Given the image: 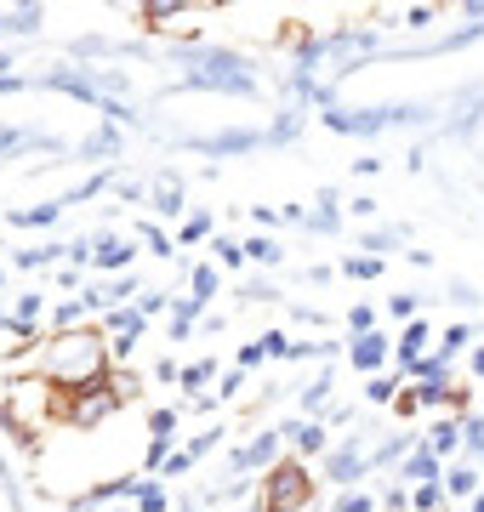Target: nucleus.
Segmentation results:
<instances>
[{"label":"nucleus","instance_id":"nucleus-41","mask_svg":"<svg viewBox=\"0 0 484 512\" xmlns=\"http://www.w3.org/2000/svg\"><path fill=\"white\" fill-rule=\"evenodd\" d=\"M251 217H257L262 228H274V222H285V211H274V205H251Z\"/></svg>","mask_w":484,"mask_h":512},{"label":"nucleus","instance_id":"nucleus-19","mask_svg":"<svg viewBox=\"0 0 484 512\" xmlns=\"http://www.w3.org/2000/svg\"><path fill=\"white\" fill-rule=\"evenodd\" d=\"M57 211H63V205H35V211H12V228H46V222H57Z\"/></svg>","mask_w":484,"mask_h":512},{"label":"nucleus","instance_id":"nucleus-18","mask_svg":"<svg viewBox=\"0 0 484 512\" xmlns=\"http://www.w3.org/2000/svg\"><path fill=\"white\" fill-rule=\"evenodd\" d=\"M445 495H479V473H473V467H450V473H445Z\"/></svg>","mask_w":484,"mask_h":512},{"label":"nucleus","instance_id":"nucleus-25","mask_svg":"<svg viewBox=\"0 0 484 512\" xmlns=\"http://www.w3.org/2000/svg\"><path fill=\"white\" fill-rule=\"evenodd\" d=\"M467 342H473V325H450V330H445V342H439V353H445V359H456Z\"/></svg>","mask_w":484,"mask_h":512},{"label":"nucleus","instance_id":"nucleus-31","mask_svg":"<svg viewBox=\"0 0 484 512\" xmlns=\"http://www.w3.org/2000/svg\"><path fill=\"white\" fill-rule=\"evenodd\" d=\"M331 512H376V501H371L365 490H348V495H342V501H336Z\"/></svg>","mask_w":484,"mask_h":512},{"label":"nucleus","instance_id":"nucleus-4","mask_svg":"<svg viewBox=\"0 0 484 512\" xmlns=\"http://www.w3.org/2000/svg\"><path fill=\"white\" fill-rule=\"evenodd\" d=\"M114 404H120V387H86V393L69 404V421H75V427H97Z\"/></svg>","mask_w":484,"mask_h":512},{"label":"nucleus","instance_id":"nucleus-5","mask_svg":"<svg viewBox=\"0 0 484 512\" xmlns=\"http://www.w3.org/2000/svg\"><path fill=\"white\" fill-rule=\"evenodd\" d=\"M280 439H285L280 427H274V433H262V439L245 444V450L228 461V467H234V473H274V450H280Z\"/></svg>","mask_w":484,"mask_h":512},{"label":"nucleus","instance_id":"nucleus-24","mask_svg":"<svg viewBox=\"0 0 484 512\" xmlns=\"http://www.w3.org/2000/svg\"><path fill=\"white\" fill-rule=\"evenodd\" d=\"M245 256H251V262H280L285 251H280V239H262L257 234V239H245Z\"/></svg>","mask_w":484,"mask_h":512},{"label":"nucleus","instance_id":"nucleus-16","mask_svg":"<svg viewBox=\"0 0 484 512\" xmlns=\"http://www.w3.org/2000/svg\"><path fill=\"white\" fill-rule=\"evenodd\" d=\"M211 376H217V359H194V365H183V376H177V382H183V393H200Z\"/></svg>","mask_w":484,"mask_h":512},{"label":"nucleus","instance_id":"nucleus-26","mask_svg":"<svg viewBox=\"0 0 484 512\" xmlns=\"http://www.w3.org/2000/svg\"><path fill=\"white\" fill-rule=\"evenodd\" d=\"M177 239H183V245H200V239H211V217H205V211H194V217L183 222V234H177Z\"/></svg>","mask_w":484,"mask_h":512},{"label":"nucleus","instance_id":"nucleus-28","mask_svg":"<svg viewBox=\"0 0 484 512\" xmlns=\"http://www.w3.org/2000/svg\"><path fill=\"white\" fill-rule=\"evenodd\" d=\"M297 450H302V456H308V450H325V427L302 421V427H297Z\"/></svg>","mask_w":484,"mask_h":512},{"label":"nucleus","instance_id":"nucleus-30","mask_svg":"<svg viewBox=\"0 0 484 512\" xmlns=\"http://www.w3.org/2000/svg\"><path fill=\"white\" fill-rule=\"evenodd\" d=\"M365 393H371V404H388V399H399V376H376V382L365 387Z\"/></svg>","mask_w":484,"mask_h":512},{"label":"nucleus","instance_id":"nucleus-8","mask_svg":"<svg viewBox=\"0 0 484 512\" xmlns=\"http://www.w3.org/2000/svg\"><path fill=\"white\" fill-rule=\"evenodd\" d=\"M325 473H331L336 484H359V478L371 473V456H359V450H336V456L325 461Z\"/></svg>","mask_w":484,"mask_h":512},{"label":"nucleus","instance_id":"nucleus-42","mask_svg":"<svg viewBox=\"0 0 484 512\" xmlns=\"http://www.w3.org/2000/svg\"><path fill=\"white\" fill-rule=\"evenodd\" d=\"M188 467H194V456H188V450H177V456H171V461H166V473H171V478H183V473H188Z\"/></svg>","mask_w":484,"mask_h":512},{"label":"nucleus","instance_id":"nucleus-47","mask_svg":"<svg viewBox=\"0 0 484 512\" xmlns=\"http://www.w3.org/2000/svg\"><path fill=\"white\" fill-rule=\"evenodd\" d=\"M467 512H484V490H479V495H473V507H467Z\"/></svg>","mask_w":484,"mask_h":512},{"label":"nucleus","instance_id":"nucleus-10","mask_svg":"<svg viewBox=\"0 0 484 512\" xmlns=\"http://www.w3.org/2000/svg\"><path fill=\"white\" fill-rule=\"evenodd\" d=\"M251 143H262V131H217V137H200V154H245Z\"/></svg>","mask_w":484,"mask_h":512},{"label":"nucleus","instance_id":"nucleus-21","mask_svg":"<svg viewBox=\"0 0 484 512\" xmlns=\"http://www.w3.org/2000/svg\"><path fill=\"white\" fill-rule=\"evenodd\" d=\"M331 382H336L331 370H319L314 382L302 387V410H319V404H325V393H331Z\"/></svg>","mask_w":484,"mask_h":512},{"label":"nucleus","instance_id":"nucleus-27","mask_svg":"<svg viewBox=\"0 0 484 512\" xmlns=\"http://www.w3.org/2000/svg\"><path fill=\"white\" fill-rule=\"evenodd\" d=\"M342 274H348V279H376V274H382V262H376V256H348V262H342Z\"/></svg>","mask_w":484,"mask_h":512},{"label":"nucleus","instance_id":"nucleus-23","mask_svg":"<svg viewBox=\"0 0 484 512\" xmlns=\"http://www.w3.org/2000/svg\"><path fill=\"white\" fill-rule=\"evenodd\" d=\"M348 330H354V336H376V308H371V302L348 308Z\"/></svg>","mask_w":484,"mask_h":512},{"label":"nucleus","instance_id":"nucleus-32","mask_svg":"<svg viewBox=\"0 0 484 512\" xmlns=\"http://www.w3.org/2000/svg\"><path fill=\"white\" fill-rule=\"evenodd\" d=\"M217 285H223V279H217V268H194V302H205Z\"/></svg>","mask_w":484,"mask_h":512},{"label":"nucleus","instance_id":"nucleus-1","mask_svg":"<svg viewBox=\"0 0 484 512\" xmlns=\"http://www.w3.org/2000/svg\"><path fill=\"white\" fill-rule=\"evenodd\" d=\"M46 376L52 382H80V387H97V376H103V342H97L92 330H63L52 342V353H46Z\"/></svg>","mask_w":484,"mask_h":512},{"label":"nucleus","instance_id":"nucleus-20","mask_svg":"<svg viewBox=\"0 0 484 512\" xmlns=\"http://www.w3.org/2000/svg\"><path fill=\"white\" fill-rule=\"evenodd\" d=\"M114 148H120V137L114 131H97L92 143H80V160H109Z\"/></svg>","mask_w":484,"mask_h":512},{"label":"nucleus","instance_id":"nucleus-11","mask_svg":"<svg viewBox=\"0 0 484 512\" xmlns=\"http://www.w3.org/2000/svg\"><path fill=\"white\" fill-rule=\"evenodd\" d=\"M348 359H354V370H376L388 359V336H354L348 342Z\"/></svg>","mask_w":484,"mask_h":512},{"label":"nucleus","instance_id":"nucleus-13","mask_svg":"<svg viewBox=\"0 0 484 512\" xmlns=\"http://www.w3.org/2000/svg\"><path fill=\"white\" fill-rule=\"evenodd\" d=\"M92 262H97V268H126V262H131V245H126V239H97V245H92Z\"/></svg>","mask_w":484,"mask_h":512},{"label":"nucleus","instance_id":"nucleus-15","mask_svg":"<svg viewBox=\"0 0 484 512\" xmlns=\"http://www.w3.org/2000/svg\"><path fill=\"white\" fill-rule=\"evenodd\" d=\"M35 143H52V137H35V131H23V126H0V160L23 154V148H35Z\"/></svg>","mask_w":484,"mask_h":512},{"label":"nucleus","instance_id":"nucleus-35","mask_svg":"<svg viewBox=\"0 0 484 512\" xmlns=\"http://www.w3.org/2000/svg\"><path fill=\"white\" fill-rule=\"evenodd\" d=\"M143 245H149L154 256H171V239L160 234V228H154V222H143Z\"/></svg>","mask_w":484,"mask_h":512},{"label":"nucleus","instance_id":"nucleus-43","mask_svg":"<svg viewBox=\"0 0 484 512\" xmlns=\"http://www.w3.org/2000/svg\"><path fill=\"white\" fill-rule=\"evenodd\" d=\"M433 18H439V12H433V6H416V12H410V18H405V23H410V29H428V23H433Z\"/></svg>","mask_w":484,"mask_h":512},{"label":"nucleus","instance_id":"nucleus-29","mask_svg":"<svg viewBox=\"0 0 484 512\" xmlns=\"http://www.w3.org/2000/svg\"><path fill=\"white\" fill-rule=\"evenodd\" d=\"M410 501H416V512H439V501H445V484H422Z\"/></svg>","mask_w":484,"mask_h":512},{"label":"nucleus","instance_id":"nucleus-44","mask_svg":"<svg viewBox=\"0 0 484 512\" xmlns=\"http://www.w3.org/2000/svg\"><path fill=\"white\" fill-rule=\"evenodd\" d=\"M240 365H262V342H245V348H240Z\"/></svg>","mask_w":484,"mask_h":512},{"label":"nucleus","instance_id":"nucleus-48","mask_svg":"<svg viewBox=\"0 0 484 512\" xmlns=\"http://www.w3.org/2000/svg\"><path fill=\"white\" fill-rule=\"evenodd\" d=\"M0 69H12V52H0Z\"/></svg>","mask_w":484,"mask_h":512},{"label":"nucleus","instance_id":"nucleus-34","mask_svg":"<svg viewBox=\"0 0 484 512\" xmlns=\"http://www.w3.org/2000/svg\"><path fill=\"white\" fill-rule=\"evenodd\" d=\"M416 410H422V393H416V387H410V393H399V399H393V416H399V421H410V416H416Z\"/></svg>","mask_w":484,"mask_h":512},{"label":"nucleus","instance_id":"nucleus-2","mask_svg":"<svg viewBox=\"0 0 484 512\" xmlns=\"http://www.w3.org/2000/svg\"><path fill=\"white\" fill-rule=\"evenodd\" d=\"M188 69H194V80H205V86L251 92V63L234 57V52H200V46H188Z\"/></svg>","mask_w":484,"mask_h":512},{"label":"nucleus","instance_id":"nucleus-50","mask_svg":"<svg viewBox=\"0 0 484 512\" xmlns=\"http://www.w3.org/2000/svg\"><path fill=\"white\" fill-rule=\"evenodd\" d=\"M0 29H12V18H6V12H0Z\"/></svg>","mask_w":484,"mask_h":512},{"label":"nucleus","instance_id":"nucleus-38","mask_svg":"<svg viewBox=\"0 0 484 512\" xmlns=\"http://www.w3.org/2000/svg\"><path fill=\"white\" fill-rule=\"evenodd\" d=\"M160 308H166V296H160V291H143V296H137V313H143V319H149V313H160Z\"/></svg>","mask_w":484,"mask_h":512},{"label":"nucleus","instance_id":"nucleus-22","mask_svg":"<svg viewBox=\"0 0 484 512\" xmlns=\"http://www.w3.org/2000/svg\"><path fill=\"white\" fill-rule=\"evenodd\" d=\"M137 512H171V495L160 490V484H143V490H137Z\"/></svg>","mask_w":484,"mask_h":512},{"label":"nucleus","instance_id":"nucleus-12","mask_svg":"<svg viewBox=\"0 0 484 512\" xmlns=\"http://www.w3.org/2000/svg\"><path fill=\"white\" fill-rule=\"evenodd\" d=\"M456 444H462V421H433L428 427V450L433 456H450Z\"/></svg>","mask_w":484,"mask_h":512},{"label":"nucleus","instance_id":"nucleus-9","mask_svg":"<svg viewBox=\"0 0 484 512\" xmlns=\"http://www.w3.org/2000/svg\"><path fill=\"white\" fill-rule=\"evenodd\" d=\"M399 473H405V484H439V456H433L428 444H416Z\"/></svg>","mask_w":484,"mask_h":512},{"label":"nucleus","instance_id":"nucleus-14","mask_svg":"<svg viewBox=\"0 0 484 512\" xmlns=\"http://www.w3.org/2000/svg\"><path fill=\"white\" fill-rule=\"evenodd\" d=\"M405 222H399V228H371V234H359V245H365V251L371 256H382V251H393V245H405Z\"/></svg>","mask_w":484,"mask_h":512},{"label":"nucleus","instance_id":"nucleus-46","mask_svg":"<svg viewBox=\"0 0 484 512\" xmlns=\"http://www.w3.org/2000/svg\"><path fill=\"white\" fill-rule=\"evenodd\" d=\"M473 376H484V348H473Z\"/></svg>","mask_w":484,"mask_h":512},{"label":"nucleus","instance_id":"nucleus-51","mask_svg":"<svg viewBox=\"0 0 484 512\" xmlns=\"http://www.w3.org/2000/svg\"><path fill=\"white\" fill-rule=\"evenodd\" d=\"M0 291H6V268H0Z\"/></svg>","mask_w":484,"mask_h":512},{"label":"nucleus","instance_id":"nucleus-6","mask_svg":"<svg viewBox=\"0 0 484 512\" xmlns=\"http://www.w3.org/2000/svg\"><path fill=\"white\" fill-rule=\"evenodd\" d=\"M428 336H433L428 319H410L405 325V336H399V376H410V370L428 359Z\"/></svg>","mask_w":484,"mask_h":512},{"label":"nucleus","instance_id":"nucleus-7","mask_svg":"<svg viewBox=\"0 0 484 512\" xmlns=\"http://www.w3.org/2000/svg\"><path fill=\"white\" fill-rule=\"evenodd\" d=\"M103 325H109V336H114V353H131L149 319H143L137 308H109V319H103Z\"/></svg>","mask_w":484,"mask_h":512},{"label":"nucleus","instance_id":"nucleus-37","mask_svg":"<svg viewBox=\"0 0 484 512\" xmlns=\"http://www.w3.org/2000/svg\"><path fill=\"white\" fill-rule=\"evenodd\" d=\"M388 313H393V319H416V296H410V291H399V296L388 302Z\"/></svg>","mask_w":484,"mask_h":512},{"label":"nucleus","instance_id":"nucleus-45","mask_svg":"<svg viewBox=\"0 0 484 512\" xmlns=\"http://www.w3.org/2000/svg\"><path fill=\"white\" fill-rule=\"evenodd\" d=\"M382 507H388V512H405V507H410V495H405V490H388V501H382Z\"/></svg>","mask_w":484,"mask_h":512},{"label":"nucleus","instance_id":"nucleus-40","mask_svg":"<svg viewBox=\"0 0 484 512\" xmlns=\"http://www.w3.org/2000/svg\"><path fill=\"white\" fill-rule=\"evenodd\" d=\"M137 296V279H114L109 285V302H131Z\"/></svg>","mask_w":484,"mask_h":512},{"label":"nucleus","instance_id":"nucleus-3","mask_svg":"<svg viewBox=\"0 0 484 512\" xmlns=\"http://www.w3.org/2000/svg\"><path fill=\"white\" fill-rule=\"evenodd\" d=\"M262 490H268V495H262V507L297 512V507H302V495H308V473H302V467H274Z\"/></svg>","mask_w":484,"mask_h":512},{"label":"nucleus","instance_id":"nucleus-36","mask_svg":"<svg viewBox=\"0 0 484 512\" xmlns=\"http://www.w3.org/2000/svg\"><path fill=\"white\" fill-rule=\"evenodd\" d=\"M217 256H223V268H240V262H245V245H234V239H217Z\"/></svg>","mask_w":484,"mask_h":512},{"label":"nucleus","instance_id":"nucleus-49","mask_svg":"<svg viewBox=\"0 0 484 512\" xmlns=\"http://www.w3.org/2000/svg\"><path fill=\"white\" fill-rule=\"evenodd\" d=\"M245 512H274V507H262V501H257V507H245Z\"/></svg>","mask_w":484,"mask_h":512},{"label":"nucleus","instance_id":"nucleus-39","mask_svg":"<svg viewBox=\"0 0 484 512\" xmlns=\"http://www.w3.org/2000/svg\"><path fill=\"white\" fill-rule=\"evenodd\" d=\"M240 387H245V370H228V376H223V387H217V399H234Z\"/></svg>","mask_w":484,"mask_h":512},{"label":"nucleus","instance_id":"nucleus-33","mask_svg":"<svg viewBox=\"0 0 484 512\" xmlns=\"http://www.w3.org/2000/svg\"><path fill=\"white\" fill-rule=\"evenodd\" d=\"M149 433L154 439H171V433H177V416H171V410H149Z\"/></svg>","mask_w":484,"mask_h":512},{"label":"nucleus","instance_id":"nucleus-17","mask_svg":"<svg viewBox=\"0 0 484 512\" xmlns=\"http://www.w3.org/2000/svg\"><path fill=\"white\" fill-rule=\"evenodd\" d=\"M154 211H160V217H177V211H183V188L177 183H154Z\"/></svg>","mask_w":484,"mask_h":512}]
</instances>
